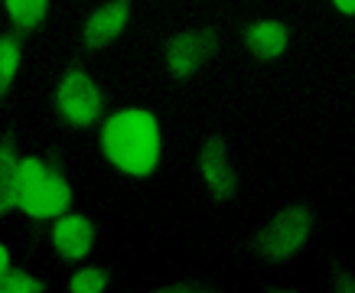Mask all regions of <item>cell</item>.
Returning a JSON list of instances; mask_svg holds the SVG:
<instances>
[{
    "label": "cell",
    "mask_w": 355,
    "mask_h": 293,
    "mask_svg": "<svg viewBox=\"0 0 355 293\" xmlns=\"http://www.w3.org/2000/svg\"><path fill=\"white\" fill-rule=\"evenodd\" d=\"M17 173H20V157H17V130L7 127L0 137V215L17 208Z\"/></svg>",
    "instance_id": "cell-10"
},
{
    "label": "cell",
    "mask_w": 355,
    "mask_h": 293,
    "mask_svg": "<svg viewBox=\"0 0 355 293\" xmlns=\"http://www.w3.org/2000/svg\"><path fill=\"white\" fill-rule=\"evenodd\" d=\"M3 3H7L13 26L23 33L40 30L46 20V10H49V0H3Z\"/></svg>",
    "instance_id": "cell-12"
},
{
    "label": "cell",
    "mask_w": 355,
    "mask_h": 293,
    "mask_svg": "<svg viewBox=\"0 0 355 293\" xmlns=\"http://www.w3.org/2000/svg\"><path fill=\"white\" fill-rule=\"evenodd\" d=\"M53 105H55V114L69 127H92L95 121L105 118V95L92 82V76L82 69L78 59L69 62L62 82H59V88L53 95Z\"/></svg>",
    "instance_id": "cell-3"
},
{
    "label": "cell",
    "mask_w": 355,
    "mask_h": 293,
    "mask_svg": "<svg viewBox=\"0 0 355 293\" xmlns=\"http://www.w3.org/2000/svg\"><path fill=\"white\" fill-rule=\"evenodd\" d=\"M268 293H297V290H280V287H268Z\"/></svg>",
    "instance_id": "cell-20"
},
{
    "label": "cell",
    "mask_w": 355,
    "mask_h": 293,
    "mask_svg": "<svg viewBox=\"0 0 355 293\" xmlns=\"http://www.w3.org/2000/svg\"><path fill=\"white\" fill-rule=\"evenodd\" d=\"M199 170H202L205 186H209V195H212L216 202H228V199H235L238 176L232 173V166H228L222 134H212V137L205 141V147L199 150Z\"/></svg>",
    "instance_id": "cell-6"
},
{
    "label": "cell",
    "mask_w": 355,
    "mask_h": 293,
    "mask_svg": "<svg viewBox=\"0 0 355 293\" xmlns=\"http://www.w3.org/2000/svg\"><path fill=\"white\" fill-rule=\"evenodd\" d=\"M291 43V30L277 20H258L245 26V46L251 49L254 59L268 62V59H277Z\"/></svg>",
    "instance_id": "cell-9"
},
{
    "label": "cell",
    "mask_w": 355,
    "mask_h": 293,
    "mask_svg": "<svg viewBox=\"0 0 355 293\" xmlns=\"http://www.w3.org/2000/svg\"><path fill=\"white\" fill-rule=\"evenodd\" d=\"M3 271H10V251L0 245V274H3Z\"/></svg>",
    "instance_id": "cell-18"
},
{
    "label": "cell",
    "mask_w": 355,
    "mask_h": 293,
    "mask_svg": "<svg viewBox=\"0 0 355 293\" xmlns=\"http://www.w3.org/2000/svg\"><path fill=\"white\" fill-rule=\"evenodd\" d=\"M153 293H218V287H209V283H199V281H180V283H170V287H160Z\"/></svg>",
    "instance_id": "cell-17"
},
{
    "label": "cell",
    "mask_w": 355,
    "mask_h": 293,
    "mask_svg": "<svg viewBox=\"0 0 355 293\" xmlns=\"http://www.w3.org/2000/svg\"><path fill=\"white\" fill-rule=\"evenodd\" d=\"M53 245H55V251H59V258L69 260V264L82 260L88 251H92V245H95V225H92V218H85V215L55 218Z\"/></svg>",
    "instance_id": "cell-8"
},
{
    "label": "cell",
    "mask_w": 355,
    "mask_h": 293,
    "mask_svg": "<svg viewBox=\"0 0 355 293\" xmlns=\"http://www.w3.org/2000/svg\"><path fill=\"white\" fill-rule=\"evenodd\" d=\"M0 293H46V281L30 277L23 267H10L0 274Z\"/></svg>",
    "instance_id": "cell-14"
},
{
    "label": "cell",
    "mask_w": 355,
    "mask_h": 293,
    "mask_svg": "<svg viewBox=\"0 0 355 293\" xmlns=\"http://www.w3.org/2000/svg\"><path fill=\"white\" fill-rule=\"evenodd\" d=\"M216 53H218V30H212V26L176 33V36L166 39V65H170V76L176 78V82H186V78H193Z\"/></svg>",
    "instance_id": "cell-5"
},
{
    "label": "cell",
    "mask_w": 355,
    "mask_h": 293,
    "mask_svg": "<svg viewBox=\"0 0 355 293\" xmlns=\"http://www.w3.org/2000/svg\"><path fill=\"white\" fill-rule=\"evenodd\" d=\"M46 173H49V163L46 160H40V157H23L20 173H17V206H20V199H26L36 186L43 183Z\"/></svg>",
    "instance_id": "cell-13"
},
{
    "label": "cell",
    "mask_w": 355,
    "mask_h": 293,
    "mask_svg": "<svg viewBox=\"0 0 355 293\" xmlns=\"http://www.w3.org/2000/svg\"><path fill=\"white\" fill-rule=\"evenodd\" d=\"M336 3V10H343V13H355V0H333Z\"/></svg>",
    "instance_id": "cell-19"
},
{
    "label": "cell",
    "mask_w": 355,
    "mask_h": 293,
    "mask_svg": "<svg viewBox=\"0 0 355 293\" xmlns=\"http://www.w3.org/2000/svg\"><path fill=\"white\" fill-rule=\"evenodd\" d=\"M329 267H333V290L336 293H355V274H349L339 264V260H329Z\"/></svg>",
    "instance_id": "cell-16"
},
{
    "label": "cell",
    "mask_w": 355,
    "mask_h": 293,
    "mask_svg": "<svg viewBox=\"0 0 355 293\" xmlns=\"http://www.w3.org/2000/svg\"><path fill=\"white\" fill-rule=\"evenodd\" d=\"M128 17H130V0H108L105 7H98V10L88 17L85 30H82V46H85L88 53L108 46L111 39H118L121 30L128 26Z\"/></svg>",
    "instance_id": "cell-7"
},
{
    "label": "cell",
    "mask_w": 355,
    "mask_h": 293,
    "mask_svg": "<svg viewBox=\"0 0 355 293\" xmlns=\"http://www.w3.org/2000/svg\"><path fill=\"white\" fill-rule=\"evenodd\" d=\"M111 274L105 267H85V271L72 274V281H69V290L72 293H101L108 287Z\"/></svg>",
    "instance_id": "cell-15"
},
{
    "label": "cell",
    "mask_w": 355,
    "mask_h": 293,
    "mask_svg": "<svg viewBox=\"0 0 355 293\" xmlns=\"http://www.w3.org/2000/svg\"><path fill=\"white\" fill-rule=\"evenodd\" d=\"M26 43V33L13 30V33H0V105L7 101L13 85V76L20 69V53Z\"/></svg>",
    "instance_id": "cell-11"
},
{
    "label": "cell",
    "mask_w": 355,
    "mask_h": 293,
    "mask_svg": "<svg viewBox=\"0 0 355 293\" xmlns=\"http://www.w3.org/2000/svg\"><path fill=\"white\" fill-rule=\"evenodd\" d=\"M46 163H49V173H46V179L36 186L26 199H20V206H17V208H23L33 222H36V228H33V248H36V245H40V238H43V225H46V222L62 218L65 208L72 206V186H69V179H65V173H62V153H59V147H53V150H49Z\"/></svg>",
    "instance_id": "cell-4"
},
{
    "label": "cell",
    "mask_w": 355,
    "mask_h": 293,
    "mask_svg": "<svg viewBox=\"0 0 355 293\" xmlns=\"http://www.w3.org/2000/svg\"><path fill=\"white\" fill-rule=\"evenodd\" d=\"M313 225H316V218H313V212L306 206H287L248 241V251L258 260H268V264L291 260L306 245Z\"/></svg>",
    "instance_id": "cell-2"
},
{
    "label": "cell",
    "mask_w": 355,
    "mask_h": 293,
    "mask_svg": "<svg viewBox=\"0 0 355 293\" xmlns=\"http://www.w3.org/2000/svg\"><path fill=\"white\" fill-rule=\"evenodd\" d=\"M101 150L121 173L150 176L160 160V127L150 111H118L101 127Z\"/></svg>",
    "instance_id": "cell-1"
}]
</instances>
